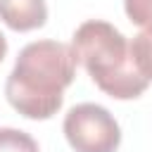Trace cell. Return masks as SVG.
<instances>
[{
  "mask_svg": "<svg viewBox=\"0 0 152 152\" xmlns=\"http://www.w3.org/2000/svg\"><path fill=\"white\" fill-rule=\"evenodd\" d=\"M131 55H133V62H135L138 71L147 81H152V33L150 31H140L138 36H133Z\"/></svg>",
  "mask_w": 152,
  "mask_h": 152,
  "instance_id": "5",
  "label": "cell"
},
{
  "mask_svg": "<svg viewBox=\"0 0 152 152\" xmlns=\"http://www.w3.org/2000/svg\"><path fill=\"white\" fill-rule=\"evenodd\" d=\"M0 152H40L38 142L19 128H0Z\"/></svg>",
  "mask_w": 152,
  "mask_h": 152,
  "instance_id": "6",
  "label": "cell"
},
{
  "mask_svg": "<svg viewBox=\"0 0 152 152\" xmlns=\"http://www.w3.org/2000/svg\"><path fill=\"white\" fill-rule=\"evenodd\" d=\"M124 7L135 26L152 33V0H124Z\"/></svg>",
  "mask_w": 152,
  "mask_h": 152,
  "instance_id": "7",
  "label": "cell"
},
{
  "mask_svg": "<svg viewBox=\"0 0 152 152\" xmlns=\"http://www.w3.org/2000/svg\"><path fill=\"white\" fill-rule=\"evenodd\" d=\"M76 76L74 48L59 40H33L21 48L7 76V102L26 119H50Z\"/></svg>",
  "mask_w": 152,
  "mask_h": 152,
  "instance_id": "1",
  "label": "cell"
},
{
  "mask_svg": "<svg viewBox=\"0 0 152 152\" xmlns=\"http://www.w3.org/2000/svg\"><path fill=\"white\" fill-rule=\"evenodd\" d=\"M64 135L76 152H116L121 142L116 119L95 102H81L66 112Z\"/></svg>",
  "mask_w": 152,
  "mask_h": 152,
  "instance_id": "3",
  "label": "cell"
},
{
  "mask_svg": "<svg viewBox=\"0 0 152 152\" xmlns=\"http://www.w3.org/2000/svg\"><path fill=\"white\" fill-rule=\"evenodd\" d=\"M5 55H7V38L0 33V62L5 59Z\"/></svg>",
  "mask_w": 152,
  "mask_h": 152,
  "instance_id": "8",
  "label": "cell"
},
{
  "mask_svg": "<svg viewBox=\"0 0 152 152\" xmlns=\"http://www.w3.org/2000/svg\"><path fill=\"white\" fill-rule=\"evenodd\" d=\"M0 19L12 31L40 28L48 19L45 0H0Z\"/></svg>",
  "mask_w": 152,
  "mask_h": 152,
  "instance_id": "4",
  "label": "cell"
},
{
  "mask_svg": "<svg viewBox=\"0 0 152 152\" xmlns=\"http://www.w3.org/2000/svg\"><path fill=\"white\" fill-rule=\"evenodd\" d=\"M71 48L95 86L114 100H135L150 86L133 62L126 36L102 19L83 21L74 31Z\"/></svg>",
  "mask_w": 152,
  "mask_h": 152,
  "instance_id": "2",
  "label": "cell"
}]
</instances>
